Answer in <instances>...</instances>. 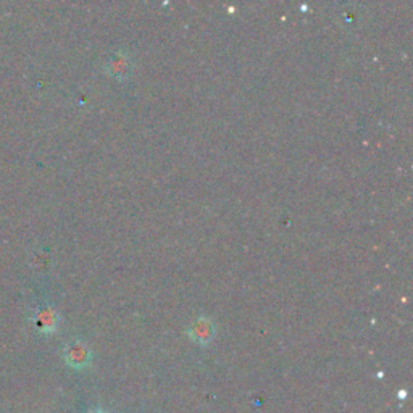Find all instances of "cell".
<instances>
[{"instance_id":"4","label":"cell","mask_w":413,"mask_h":413,"mask_svg":"<svg viewBox=\"0 0 413 413\" xmlns=\"http://www.w3.org/2000/svg\"><path fill=\"white\" fill-rule=\"evenodd\" d=\"M36 324L40 331L52 333L58 324V315L54 309H40L36 314Z\"/></svg>"},{"instance_id":"1","label":"cell","mask_w":413,"mask_h":413,"mask_svg":"<svg viewBox=\"0 0 413 413\" xmlns=\"http://www.w3.org/2000/svg\"><path fill=\"white\" fill-rule=\"evenodd\" d=\"M131 58L126 54V52L118 50L114 55L110 57V60L107 62V72L114 76L115 79L125 81L131 76Z\"/></svg>"},{"instance_id":"2","label":"cell","mask_w":413,"mask_h":413,"mask_svg":"<svg viewBox=\"0 0 413 413\" xmlns=\"http://www.w3.org/2000/svg\"><path fill=\"white\" fill-rule=\"evenodd\" d=\"M189 336L200 346H206L215 336V323L206 316H199L189 328Z\"/></svg>"},{"instance_id":"3","label":"cell","mask_w":413,"mask_h":413,"mask_svg":"<svg viewBox=\"0 0 413 413\" xmlns=\"http://www.w3.org/2000/svg\"><path fill=\"white\" fill-rule=\"evenodd\" d=\"M65 358H67L68 365H72L75 368H84L86 365L91 362V351L89 347L82 342H72L65 351Z\"/></svg>"}]
</instances>
